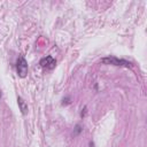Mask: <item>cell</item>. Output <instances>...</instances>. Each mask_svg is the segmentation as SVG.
<instances>
[{"label": "cell", "instance_id": "obj_1", "mask_svg": "<svg viewBox=\"0 0 147 147\" xmlns=\"http://www.w3.org/2000/svg\"><path fill=\"white\" fill-rule=\"evenodd\" d=\"M16 71L21 78H24L28 74V62L23 56H20L16 62Z\"/></svg>", "mask_w": 147, "mask_h": 147}, {"label": "cell", "instance_id": "obj_2", "mask_svg": "<svg viewBox=\"0 0 147 147\" xmlns=\"http://www.w3.org/2000/svg\"><path fill=\"white\" fill-rule=\"evenodd\" d=\"M102 63L106 64H113V65H124V67H130V63L125 60H119L115 56H108V57H103L101 59Z\"/></svg>", "mask_w": 147, "mask_h": 147}, {"label": "cell", "instance_id": "obj_3", "mask_svg": "<svg viewBox=\"0 0 147 147\" xmlns=\"http://www.w3.org/2000/svg\"><path fill=\"white\" fill-rule=\"evenodd\" d=\"M39 64H40L42 68L53 69V68L55 67V64H56V61L54 60V57H53V56H51V55H47V56H45V57H42V59L40 60Z\"/></svg>", "mask_w": 147, "mask_h": 147}, {"label": "cell", "instance_id": "obj_4", "mask_svg": "<svg viewBox=\"0 0 147 147\" xmlns=\"http://www.w3.org/2000/svg\"><path fill=\"white\" fill-rule=\"evenodd\" d=\"M17 103H18V108H20L21 113H22L23 115H26V114H28V110H29L28 103H26L21 96H17Z\"/></svg>", "mask_w": 147, "mask_h": 147}, {"label": "cell", "instance_id": "obj_5", "mask_svg": "<svg viewBox=\"0 0 147 147\" xmlns=\"http://www.w3.org/2000/svg\"><path fill=\"white\" fill-rule=\"evenodd\" d=\"M82 130H83V129H82V126H80L79 124H77V125H76V127H75V132L72 133V134H74V137H75V136H77Z\"/></svg>", "mask_w": 147, "mask_h": 147}, {"label": "cell", "instance_id": "obj_6", "mask_svg": "<svg viewBox=\"0 0 147 147\" xmlns=\"http://www.w3.org/2000/svg\"><path fill=\"white\" fill-rule=\"evenodd\" d=\"M88 147H94V142H93V141H90V144H88Z\"/></svg>", "mask_w": 147, "mask_h": 147}, {"label": "cell", "instance_id": "obj_7", "mask_svg": "<svg viewBox=\"0 0 147 147\" xmlns=\"http://www.w3.org/2000/svg\"><path fill=\"white\" fill-rule=\"evenodd\" d=\"M0 98H1V90H0Z\"/></svg>", "mask_w": 147, "mask_h": 147}]
</instances>
